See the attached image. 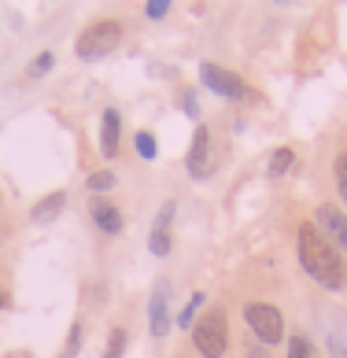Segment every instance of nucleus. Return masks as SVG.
<instances>
[{"label": "nucleus", "instance_id": "1", "mask_svg": "<svg viewBox=\"0 0 347 358\" xmlns=\"http://www.w3.org/2000/svg\"><path fill=\"white\" fill-rule=\"evenodd\" d=\"M299 262H303V270L311 273L318 285H325L332 292L347 285L344 255L332 248V241H329L322 229H318L314 222H303L299 225Z\"/></svg>", "mask_w": 347, "mask_h": 358}, {"label": "nucleus", "instance_id": "2", "mask_svg": "<svg viewBox=\"0 0 347 358\" xmlns=\"http://www.w3.org/2000/svg\"><path fill=\"white\" fill-rule=\"evenodd\" d=\"M192 343L204 358H222L225 343H229V322H225V314L222 310L204 314V322H196V329H192Z\"/></svg>", "mask_w": 347, "mask_h": 358}, {"label": "nucleus", "instance_id": "3", "mask_svg": "<svg viewBox=\"0 0 347 358\" xmlns=\"http://www.w3.org/2000/svg\"><path fill=\"white\" fill-rule=\"evenodd\" d=\"M118 41H122V26L104 19V22H92L89 30L78 34V59H100L108 56L111 48H118Z\"/></svg>", "mask_w": 347, "mask_h": 358}, {"label": "nucleus", "instance_id": "4", "mask_svg": "<svg viewBox=\"0 0 347 358\" xmlns=\"http://www.w3.org/2000/svg\"><path fill=\"white\" fill-rule=\"evenodd\" d=\"M244 317H248L251 333H255L266 348H270V343H281L285 322H281V310H277V307H270V303H248Z\"/></svg>", "mask_w": 347, "mask_h": 358}, {"label": "nucleus", "instance_id": "5", "mask_svg": "<svg viewBox=\"0 0 347 358\" xmlns=\"http://www.w3.org/2000/svg\"><path fill=\"white\" fill-rule=\"evenodd\" d=\"M199 78H204V85H207V89H215L218 96H229V100L244 96V82H240L233 71L215 67V63H204V67H199Z\"/></svg>", "mask_w": 347, "mask_h": 358}, {"label": "nucleus", "instance_id": "6", "mask_svg": "<svg viewBox=\"0 0 347 358\" xmlns=\"http://www.w3.org/2000/svg\"><path fill=\"white\" fill-rule=\"evenodd\" d=\"M314 225L329 236L337 251H347V215H340V210L332 207V203H322V207H318Z\"/></svg>", "mask_w": 347, "mask_h": 358}, {"label": "nucleus", "instance_id": "7", "mask_svg": "<svg viewBox=\"0 0 347 358\" xmlns=\"http://www.w3.org/2000/svg\"><path fill=\"white\" fill-rule=\"evenodd\" d=\"M148 322H152V336H167V333H170L167 281H155V292H152V303H148Z\"/></svg>", "mask_w": 347, "mask_h": 358}, {"label": "nucleus", "instance_id": "8", "mask_svg": "<svg viewBox=\"0 0 347 358\" xmlns=\"http://www.w3.org/2000/svg\"><path fill=\"white\" fill-rule=\"evenodd\" d=\"M118 111L111 108V111H104V129H100V155L104 159H115V152H118Z\"/></svg>", "mask_w": 347, "mask_h": 358}, {"label": "nucleus", "instance_id": "9", "mask_svg": "<svg viewBox=\"0 0 347 358\" xmlns=\"http://www.w3.org/2000/svg\"><path fill=\"white\" fill-rule=\"evenodd\" d=\"M207 148H211V134H207V126H199L196 137H192V152H189V174H192V178H204Z\"/></svg>", "mask_w": 347, "mask_h": 358}, {"label": "nucleus", "instance_id": "10", "mask_svg": "<svg viewBox=\"0 0 347 358\" xmlns=\"http://www.w3.org/2000/svg\"><path fill=\"white\" fill-rule=\"evenodd\" d=\"M92 218H97V225L104 233H122V215L108 203V200H97L92 203Z\"/></svg>", "mask_w": 347, "mask_h": 358}, {"label": "nucleus", "instance_id": "11", "mask_svg": "<svg viewBox=\"0 0 347 358\" xmlns=\"http://www.w3.org/2000/svg\"><path fill=\"white\" fill-rule=\"evenodd\" d=\"M63 207H66V196H63V192H52V196H45V200L37 203L34 210H30V218H34L37 225H45V222H52V218H56Z\"/></svg>", "mask_w": 347, "mask_h": 358}, {"label": "nucleus", "instance_id": "12", "mask_svg": "<svg viewBox=\"0 0 347 358\" xmlns=\"http://www.w3.org/2000/svg\"><path fill=\"white\" fill-rule=\"evenodd\" d=\"M292 166H296V152H292V148H277V152L270 155V174H274V178L288 174Z\"/></svg>", "mask_w": 347, "mask_h": 358}, {"label": "nucleus", "instance_id": "13", "mask_svg": "<svg viewBox=\"0 0 347 358\" xmlns=\"http://www.w3.org/2000/svg\"><path fill=\"white\" fill-rule=\"evenodd\" d=\"M288 358H322L314 348H311V340H303V336H292L288 343Z\"/></svg>", "mask_w": 347, "mask_h": 358}, {"label": "nucleus", "instance_id": "14", "mask_svg": "<svg viewBox=\"0 0 347 358\" xmlns=\"http://www.w3.org/2000/svg\"><path fill=\"white\" fill-rule=\"evenodd\" d=\"M122 351H126V329H111L108 355H104V358H122Z\"/></svg>", "mask_w": 347, "mask_h": 358}, {"label": "nucleus", "instance_id": "15", "mask_svg": "<svg viewBox=\"0 0 347 358\" xmlns=\"http://www.w3.org/2000/svg\"><path fill=\"white\" fill-rule=\"evenodd\" d=\"M199 307H204V296L196 292V296H192L189 303H185V310L178 314V325H192V317H196V310H199Z\"/></svg>", "mask_w": 347, "mask_h": 358}, {"label": "nucleus", "instance_id": "16", "mask_svg": "<svg viewBox=\"0 0 347 358\" xmlns=\"http://www.w3.org/2000/svg\"><path fill=\"white\" fill-rule=\"evenodd\" d=\"M137 152H141L144 159H155V137H152V134H144V129L137 134Z\"/></svg>", "mask_w": 347, "mask_h": 358}, {"label": "nucleus", "instance_id": "17", "mask_svg": "<svg viewBox=\"0 0 347 358\" xmlns=\"http://www.w3.org/2000/svg\"><path fill=\"white\" fill-rule=\"evenodd\" d=\"M170 222H174V203H163V210H159V218H155V229H152V233H167V229H170Z\"/></svg>", "mask_w": 347, "mask_h": 358}, {"label": "nucleus", "instance_id": "18", "mask_svg": "<svg viewBox=\"0 0 347 358\" xmlns=\"http://www.w3.org/2000/svg\"><path fill=\"white\" fill-rule=\"evenodd\" d=\"M111 185H115V178L108 174V170H100V174L89 178V189H92V192H104V189H111Z\"/></svg>", "mask_w": 347, "mask_h": 358}, {"label": "nucleus", "instance_id": "19", "mask_svg": "<svg viewBox=\"0 0 347 358\" xmlns=\"http://www.w3.org/2000/svg\"><path fill=\"white\" fill-rule=\"evenodd\" d=\"M152 251L155 255H170V236L167 233H152Z\"/></svg>", "mask_w": 347, "mask_h": 358}, {"label": "nucleus", "instance_id": "20", "mask_svg": "<svg viewBox=\"0 0 347 358\" xmlns=\"http://www.w3.org/2000/svg\"><path fill=\"white\" fill-rule=\"evenodd\" d=\"M167 11H170V4H167V0H152V4L144 8V15H148V19H163Z\"/></svg>", "mask_w": 347, "mask_h": 358}, {"label": "nucleus", "instance_id": "21", "mask_svg": "<svg viewBox=\"0 0 347 358\" xmlns=\"http://www.w3.org/2000/svg\"><path fill=\"white\" fill-rule=\"evenodd\" d=\"M78 340H82V325L71 329V340H66V355H63V358H74V355H78Z\"/></svg>", "mask_w": 347, "mask_h": 358}, {"label": "nucleus", "instance_id": "22", "mask_svg": "<svg viewBox=\"0 0 347 358\" xmlns=\"http://www.w3.org/2000/svg\"><path fill=\"white\" fill-rule=\"evenodd\" d=\"M337 181H340V185L347 181V152L337 155Z\"/></svg>", "mask_w": 347, "mask_h": 358}, {"label": "nucleus", "instance_id": "23", "mask_svg": "<svg viewBox=\"0 0 347 358\" xmlns=\"http://www.w3.org/2000/svg\"><path fill=\"white\" fill-rule=\"evenodd\" d=\"M52 67V52H45V56H37V63H34V74H45Z\"/></svg>", "mask_w": 347, "mask_h": 358}, {"label": "nucleus", "instance_id": "24", "mask_svg": "<svg viewBox=\"0 0 347 358\" xmlns=\"http://www.w3.org/2000/svg\"><path fill=\"white\" fill-rule=\"evenodd\" d=\"M340 196H344V200H347V181H344V185H340Z\"/></svg>", "mask_w": 347, "mask_h": 358}, {"label": "nucleus", "instance_id": "25", "mask_svg": "<svg viewBox=\"0 0 347 358\" xmlns=\"http://www.w3.org/2000/svg\"><path fill=\"white\" fill-rule=\"evenodd\" d=\"M0 307H4V292H0Z\"/></svg>", "mask_w": 347, "mask_h": 358}]
</instances>
